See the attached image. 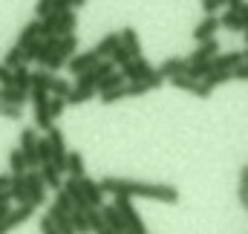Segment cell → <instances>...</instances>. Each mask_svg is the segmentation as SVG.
<instances>
[{
    "label": "cell",
    "instance_id": "cell-1",
    "mask_svg": "<svg viewBox=\"0 0 248 234\" xmlns=\"http://www.w3.org/2000/svg\"><path fill=\"white\" fill-rule=\"evenodd\" d=\"M104 194L113 197H144V200H156L165 205L179 202V188L165 185V182H141V179H127V176H104L101 179Z\"/></svg>",
    "mask_w": 248,
    "mask_h": 234
},
{
    "label": "cell",
    "instance_id": "cell-2",
    "mask_svg": "<svg viewBox=\"0 0 248 234\" xmlns=\"http://www.w3.org/2000/svg\"><path fill=\"white\" fill-rule=\"evenodd\" d=\"M32 99V110H35V124L41 130H52L55 127V118H52V93L46 90H32L29 93Z\"/></svg>",
    "mask_w": 248,
    "mask_h": 234
},
{
    "label": "cell",
    "instance_id": "cell-3",
    "mask_svg": "<svg viewBox=\"0 0 248 234\" xmlns=\"http://www.w3.org/2000/svg\"><path fill=\"white\" fill-rule=\"evenodd\" d=\"M113 205L122 211L124 223H127V234H147L144 220L139 217V211H136V205H133V197H113Z\"/></svg>",
    "mask_w": 248,
    "mask_h": 234
},
{
    "label": "cell",
    "instance_id": "cell-4",
    "mask_svg": "<svg viewBox=\"0 0 248 234\" xmlns=\"http://www.w3.org/2000/svg\"><path fill=\"white\" fill-rule=\"evenodd\" d=\"M38 133L32 130V127H23L20 130V150H23V156H26V165H29V171H38L41 168V156H38Z\"/></svg>",
    "mask_w": 248,
    "mask_h": 234
},
{
    "label": "cell",
    "instance_id": "cell-5",
    "mask_svg": "<svg viewBox=\"0 0 248 234\" xmlns=\"http://www.w3.org/2000/svg\"><path fill=\"white\" fill-rule=\"evenodd\" d=\"M46 136L52 142V165L63 174L66 171V159H69V150H66V142H63V130L52 127V130H46Z\"/></svg>",
    "mask_w": 248,
    "mask_h": 234
},
{
    "label": "cell",
    "instance_id": "cell-6",
    "mask_svg": "<svg viewBox=\"0 0 248 234\" xmlns=\"http://www.w3.org/2000/svg\"><path fill=\"white\" fill-rule=\"evenodd\" d=\"M44 200H46V182H44V176H41V171H29L26 174V202L44 205Z\"/></svg>",
    "mask_w": 248,
    "mask_h": 234
},
{
    "label": "cell",
    "instance_id": "cell-7",
    "mask_svg": "<svg viewBox=\"0 0 248 234\" xmlns=\"http://www.w3.org/2000/svg\"><path fill=\"white\" fill-rule=\"evenodd\" d=\"M122 72L127 75V81H150L159 69L150 64V61H144V58H133L127 67H122Z\"/></svg>",
    "mask_w": 248,
    "mask_h": 234
},
{
    "label": "cell",
    "instance_id": "cell-8",
    "mask_svg": "<svg viewBox=\"0 0 248 234\" xmlns=\"http://www.w3.org/2000/svg\"><path fill=\"white\" fill-rule=\"evenodd\" d=\"M170 87H176V90H182V93H190V96H199V99H208V96L214 93L205 81L190 78V75H176V78H170Z\"/></svg>",
    "mask_w": 248,
    "mask_h": 234
},
{
    "label": "cell",
    "instance_id": "cell-9",
    "mask_svg": "<svg viewBox=\"0 0 248 234\" xmlns=\"http://www.w3.org/2000/svg\"><path fill=\"white\" fill-rule=\"evenodd\" d=\"M98 61H104V58H98V52L95 50H84V52H78L75 58H69V64H66V69L78 78V75H84V72H90Z\"/></svg>",
    "mask_w": 248,
    "mask_h": 234
},
{
    "label": "cell",
    "instance_id": "cell-10",
    "mask_svg": "<svg viewBox=\"0 0 248 234\" xmlns=\"http://www.w3.org/2000/svg\"><path fill=\"white\" fill-rule=\"evenodd\" d=\"M219 26H222L219 15H205V17L199 20V26L193 29V41H196V44H205V41L217 38V29H219Z\"/></svg>",
    "mask_w": 248,
    "mask_h": 234
},
{
    "label": "cell",
    "instance_id": "cell-11",
    "mask_svg": "<svg viewBox=\"0 0 248 234\" xmlns=\"http://www.w3.org/2000/svg\"><path fill=\"white\" fill-rule=\"evenodd\" d=\"M243 61H246V50H228V52H219V55L214 58V69H217V72H231V69H237Z\"/></svg>",
    "mask_w": 248,
    "mask_h": 234
},
{
    "label": "cell",
    "instance_id": "cell-12",
    "mask_svg": "<svg viewBox=\"0 0 248 234\" xmlns=\"http://www.w3.org/2000/svg\"><path fill=\"white\" fill-rule=\"evenodd\" d=\"M217 55H219V41L211 38L205 44H196V50L187 55V64H205V61H214Z\"/></svg>",
    "mask_w": 248,
    "mask_h": 234
},
{
    "label": "cell",
    "instance_id": "cell-13",
    "mask_svg": "<svg viewBox=\"0 0 248 234\" xmlns=\"http://www.w3.org/2000/svg\"><path fill=\"white\" fill-rule=\"evenodd\" d=\"M35 208H38V205H32V202H20L17 208H12L9 217H6V229H9V232H12V229H20V226L35 214Z\"/></svg>",
    "mask_w": 248,
    "mask_h": 234
},
{
    "label": "cell",
    "instance_id": "cell-14",
    "mask_svg": "<svg viewBox=\"0 0 248 234\" xmlns=\"http://www.w3.org/2000/svg\"><path fill=\"white\" fill-rule=\"evenodd\" d=\"M156 69H159V75H165V78L170 81V78H176V75H185V72H187V58L170 55V58L162 61V64H159Z\"/></svg>",
    "mask_w": 248,
    "mask_h": 234
},
{
    "label": "cell",
    "instance_id": "cell-15",
    "mask_svg": "<svg viewBox=\"0 0 248 234\" xmlns=\"http://www.w3.org/2000/svg\"><path fill=\"white\" fill-rule=\"evenodd\" d=\"M81 188H84V197H87V202H90L93 208H101V205H104V188H101V182L84 176V179H81Z\"/></svg>",
    "mask_w": 248,
    "mask_h": 234
},
{
    "label": "cell",
    "instance_id": "cell-16",
    "mask_svg": "<svg viewBox=\"0 0 248 234\" xmlns=\"http://www.w3.org/2000/svg\"><path fill=\"white\" fill-rule=\"evenodd\" d=\"M63 191L69 194V200L75 202V208H93L87 202V197H84V188H81V179L78 176H66L63 179Z\"/></svg>",
    "mask_w": 248,
    "mask_h": 234
},
{
    "label": "cell",
    "instance_id": "cell-17",
    "mask_svg": "<svg viewBox=\"0 0 248 234\" xmlns=\"http://www.w3.org/2000/svg\"><path fill=\"white\" fill-rule=\"evenodd\" d=\"M101 214H104V223H107V229H113L116 234H127V223H124L122 211L110 202V205H101Z\"/></svg>",
    "mask_w": 248,
    "mask_h": 234
},
{
    "label": "cell",
    "instance_id": "cell-18",
    "mask_svg": "<svg viewBox=\"0 0 248 234\" xmlns=\"http://www.w3.org/2000/svg\"><path fill=\"white\" fill-rule=\"evenodd\" d=\"M38 38H41V17H35V20L23 23V26H20V32H17V41H15V44L26 50V47H29L32 41H38Z\"/></svg>",
    "mask_w": 248,
    "mask_h": 234
},
{
    "label": "cell",
    "instance_id": "cell-19",
    "mask_svg": "<svg viewBox=\"0 0 248 234\" xmlns=\"http://www.w3.org/2000/svg\"><path fill=\"white\" fill-rule=\"evenodd\" d=\"M119 44H122V32H107L93 50L98 52V58H113V52L119 50Z\"/></svg>",
    "mask_w": 248,
    "mask_h": 234
},
{
    "label": "cell",
    "instance_id": "cell-20",
    "mask_svg": "<svg viewBox=\"0 0 248 234\" xmlns=\"http://www.w3.org/2000/svg\"><path fill=\"white\" fill-rule=\"evenodd\" d=\"M52 220H55V226H58V232L61 234H78V229H75V223H72V214H66V211H61L55 202L49 205V211H46Z\"/></svg>",
    "mask_w": 248,
    "mask_h": 234
},
{
    "label": "cell",
    "instance_id": "cell-21",
    "mask_svg": "<svg viewBox=\"0 0 248 234\" xmlns=\"http://www.w3.org/2000/svg\"><path fill=\"white\" fill-rule=\"evenodd\" d=\"M219 20H222V26L228 32H246V20H243V12L240 9H225L219 15Z\"/></svg>",
    "mask_w": 248,
    "mask_h": 234
},
{
    "label": "cell",
    "instance_id": "cell-22",
    "mask_svg": "<svg viewBox=\"0 0 248 234\" xmlns=\"http://www.w3.org/2000/svg\"><path fill=\"white\" fill-rule=\"evenodd\" d=\"M29 99H32V96H29V93H23V90H17V87H0V101H3V104L23 107Z\"/></svg>",
    "mask_w": 248,
    "mask_h": 234
},
{
    "label": "cell",
    "instance_id": "cell-23",
    "mask_svg": "<svg viewBox=\"0 0 248 234\" xmlns=\"http://www.w3.org/2000/svg\"><path fill=\"white\" fill-rule=\"evenodd\" d=\"M38 171H41V176H44V182H46V188H52L55 194H58V191H63V179H61V171H58V168H55L52 162H49V165H41Z\"/></svg>",
    "mask_w": 248,
    "mask_h": 234
},
{
    "label": "cell",
    "instance_id": "cell-24",
    "mask_svg": "<svg viewBox=\"0 0 248 234\" xmlns=\"http://www.w3.org/2000/svg\"><path fill=\"white\" fill-rule=\"evenodd\" d=\"M122 44L130 50L133 58H141V41H139V32L133 26H124L122 29Z\"/></svg>",
    "mask_w": 248,
    "mask_h": 234
},
{
    "label": "cell",
    "instance_id": "cell-25",
    "mask_svg": "<svg viewBox=\"0 0 248 234\" xmlns=\"http://www.w3.org/2000/svg\"><path fill=\"white\" fill-rule=\"evenodd\" d=\"M124 84H127V75H124L122 69H116V72H110L107 78L98 81V93H101V96H104V93H113V90H119Z\"/></svg>",
    "mask_w": 248,
    "mask_h": 234
},
{
    "label": "cell",
    "instance_id": "cell-26",
    "mask_svg": "<svg viewBox=\"0 0 248 234\" xmlns=\"http://www.w3.org/2000/svg\"><path fill=\"white\" fill-rule=\"evenodd\" d=\"M9 174L12 176H20V174H29V165H26V156L20 148L9 150Z\"/></svg>",
    "mask_w": 248,
    "mask_h": 234
},
{
    "label": "cell",
    "instance_id": "cell-27",
    "mask_svg": "<svg viewBox=\"0 0 248 234\" xmlns=\"http://www.w3.org/2000/svg\"><path fill=\"white\" fill-rule=\"evenodd\" d=\"M15 87L23 90V93H32V69H29V64L15 67Z\"/></svg>",
    "mask_w": 248,
    "mask_h": 234
},
{
    "label": "cell",
    "instance_id": "cell-28",
    "mask_svg": "<svg viewBox=\"0 0 248 234\" xmlns=\"http://www.w3.org/2000/svg\"><path fill=\"white\" fill-rule=\"evenodd\" d=\"M58 23H61V15L58 12L41 17V38H58Z\"/></svg>",
    "mask_w": 248,
    "mask_h": 234
},
{
    "label": "cell",
    "instance_id": "cell-29",
    "mask_svg": "<svg viewBox=\"0 0 248 234\" xmlns=\"http://www.w3.org/2000/svg\"><path fill=\"white\" fill-rule=\"evenodd\" d=\"M66 174L69 176H78V179H84V153L81 150H69V159H66Z\"/></svg>",
    "mask_w": 248,
    "mask_h": 234
},
{
    "label": "cell",
    "instance_id": "cell-30",
    "mask_svg": "<svg viewBox=\"0 0 248 234\" xmlns=\"http://www.w3.org/2000/svg\"><path fill=\"white\" fill-rule=\"evenodd\" d=\"M9 194H12V202H26V174L12 176V185H9Z\"/></svg>",
    "mask_w": 248,
    "mask_h": 234
},
{
    "label": "cell",
    "instance_id": "cell-31",
    "mask_svg": "<svg viewBox=\"0 0 248 234\" xmlns=\"http://www.w3.org/2000/svg\"><path fill=\"white\" fill-rule=\"evenodd\" d=\"M55 55H61V58L69 64V58L78 55V35H66V38H61V47H58Z\"/></svg>",
    "mask_w": 248,
    "mask_h": 234
},
{
    "label": "cell",
    "instance_id": "cell-32",
    "mask_svg": "<svg viewBox=\"0 0 248 234\" xmlns=\"http://www.w3.org/2000/svg\"><path fill=\"white\" fill-rule=\"evenodd\" d=\"M52 78H55V72H49V69H35L32 72V90H46L49 93V87H52Z\"/></svg>",
    "mask_w": 248,
    "mask_h": 234
},
{
    "label": "cell",
    "instance_id": "cell-33",
    "mask_svg": "<svg viewBox=\"0 0 248 234\" xmlns=\"http://www.w3.org/2000/svg\"><path fill=\"white\" fill-rule=\"evenodd\" d=\"M23 55H26V50H23V47H17V44H12V47L6 50V55H3L0 64H6L9 69H15V67H20V64H23Z\"/></svg>",
    "mask_w": 248,
    "mask_h": 234
},
{
    "label": "cell",
    "instance_id": "cell-34",
    "mask_svg": "<svg viewBox=\"0 0 248 234\" xmlns=\"http://www.w3.org/2000/svg\"><path fill=\"white\" fill-rule=\"evenodd\" d=\"M202 81H205V84H208L211 90H217V87H222V84L234 81V72H217V69H214V72H208V75H205Z\"/></svg>",
    "mask_w": 248,
    "mask_h": 234
},
{
    "label": "cell",
    "instance_id": "cell-35",
    "mask_svg": "<svg viewBox=\"0 0 248 234\" xmlns=\"http://www.w3.org/2000/svg\"><path fill=\"white\" fill-rule=\"evenodd\" d=\"M75 12H63L61 23H58V38H66V35H75Z\"/></svg>",
    "mask_w": 248,
    "mask_h": 234
},
{
    "label": "cell",
    "instance_id": "cell-36",
    "mask_svg": "<svg viewBox=\"0 0 248 234\" xmlns=\"http://www.w3.org/2000/svg\"><path fill=\"white\" fill-rule=\"evenodd\" d=\"M72 223H75L78 234H93V229H90V217H87V208H75V211H72Z\"/></svg>",
    "mask_w": 248,
    "mask_h": 234
},
{
    "label": "cell",
    "instance_id": "cell-37",
    "mask_svg": "<svg viewBox=\"0 0 248 234\" xmlns=\"http://www.w3.org/2000/svg\"><path fill=\"white\" fill-rule=\"evenodd\" d=\"M87 217H90V229H93V234H101L104 229H107L101 208H87Z\"/></svg>",
    "mask_w": 248,
    "mask_h": 234
},
{
    "label": "cell",
    "instance_id": "cell-38",
    "mask_svg": "<svg viewBox=\"0 0 248 234\" xmlns=\"http://www.w3.org/2000/svg\"><path fill=\"white\" fill-rule=\"evenodd\" d=\"M150 93V84L147 81H127L124 84V96L133 99V96H147Z\"/></svg>",
    "mask_w": 248,
    "mask_h": 234
},
{
    "label": "cell",
    "instance_id": "cell-39",
    "mask_svg": "<svg viewBox=\"0 0 248 234\" xmlns=\"http://www.w3.org/2000/svg\"><path fill=\"white\" fill-rule=\"evenodd\" d=\"M72 87H75V84H69L66 78H58V75H55V78H52V87H49V93H52V96H58V99H66V96L72 93Z\"/></svg>",
    "mask_w": 248,
    "mask_h": 234
},
{
    "label": "cell",
    "instance_id": "cell-40",
    "mask_svg": "<svg viewBox=\"0 0 248 234\" xmlns=\"http://www.w3.org/2000/svg\"><path fill=\"white\" fill-rule=\"evenodd\" d=\"M38 156H41V165H49L52 162V142H49V136L46 139H38Z\"/></svg>",
    "mask_w": 248,
    "mask_h": 234
},
{
    "label": "cell",
    "instance_id": "cell-41",
    "mask_svg": "<svg viewBox=\"0 0 248 234\" xmlns=\"http://www.w3.org/2000/svg\"><path fill=\"white\" fill-rule=\"evenodd\" d=\"M130 61H133V55H130V50H127V47H124V44H119V50H116V52H113V64H116V67H119V69H122V67H127V64H130Z\"/></svg>",
    "mask_w": 248,
    "mask_h": 234
},
{
    "label": "cell",
    "instance_id": "cell-42",
    "mask_svg": "<svg viewBox=\"0 0 248 234\" xmlns=\"http://www.w3.org/2000/svg\"><path fill=\"white\" fill-rule=\"evenodd\" d=\"M0 87H15V69L0 64Z\"/></svg>",
    "mask_w": 248,
    "mask_h": 234
},
{
    "label": "cell",
    "instance_id": "cell-43",
    "mask_svg": "<svg viewBox=\"0 0 248 234\" xmlns=\"http://www.w3.org/2000/svg\"><path fill=\"white\" fill-rule=\"evenodd\" d=\"M38 226H41V234H61V232H58V226H55V220H52L49 214H44Z\"/></svg>",
    "mask_w": 248,
    "mask_h": 234
},
{
    "label": "cell",
    "instance_id": "cell-44",
    "mask_svg": "<svg viewBox=\"0 0 248 234\" xmlns=\"http://www.w3.org/2000/svg\"><path fill=\"white\" fill-rule=\"evenodd\" d=\"M98 99H101V104H116V101H122V99H127V96H124V87H119V90L104 93V96H98Z\"/></svg>",
    "mask_w": 248,
    "mask_h": 234
},
{
    "label": "cell",
    "instance_id": "cell-45",
    "mask_svg": "<svg viewBox=\"0 0 248 234\" xmlns=\"http://www.w3.org/2000/svg\"><path fill=\"white\" fill-rule=\"evenodd\" d=\"M240 202L248 208V168H243L240 174Z\"/></svg>",
    "mask_w": 248,
    "mask_h": 234
},
{
    "label": "cell",
    "instance_id": "cell-46",
    "mask_svg": "<svg viewBox=\"0 0 248 234\" xmlns=\"http://www.w3.org/2000/svg\"><path fill=\"white\" fill-rule=\"evenodd\" d=\"M52 9H55V0H38L35 15H38V17H46V15H52Z\"/></svg>",
    "mask_w": 248,
    "mask_h": 234
},
{
    "label": "cell",
    "instance_id": "cell-47",
    "mask_svg": "<svg viewBox=\"0 0 248 234\" xmlns=\"http://www.w3.org/2000/svg\"><path fill=\"white\" fill-rule=\"evenodd\" d=\"M66 110V99H58V96H52V118H58Z\"/></svg>",
    "mask_w": 248,
    "mask_h": 234
},
{
    "label": "cell",
    "instance_id": "cell-48",
    "mask_svg": "<svg viewBox=\"0 0 248 234\" xmlns=\"http://www.w3.org/2000/svg\"><path fill=\"white\" fill-rule=\"evenodd\" d=\"M72 9H75V0H55V9L52 12L63 15V12H72Z\"/></svg>",
    "mask_w": 248,
    "mask_h": 234
},
{
    "label": "cell",
    "instance_id": "cell-49",
    "mask_svg": "<svg viewBox=\"0 0 248 234\" xmlns=\"http://www.w3.org/2000/svg\"><path fill=\"white\" fill-rule=\"evenodd\" d=\"M234 72V81H248V61H243L237 69H231Z\"/></svg>",
    "mask_w": 248,
    "mask_h": 234
},
{
    "label": "cell",
    "instance_id": "cell-50",
    "mask_svg": "<svg viewBox=\"0 0 248 234\" xmlns=\"http://www.w3.org/2000/svg\"><path fill=\"white\" fill-rule=\"evenodd\" d=\"M219 6H222L219 0H202V12H205V15H217Z\"/></svg>",
    "mask_w": 248,
    "mask_h": 234
},
{
    "label": "cell",
    "instance_id": "cell-51",
    "mask_svg": "<svg viewBox=\"0 0 248 234\" xmlns=\"http://www.w3.org/2000/svg\"><path fill=\"white\" fill-rule=\"evenodd\" d=\"M12 185V174H0V191H9Z\"/></svg>",
    "mask_w": 248,
    "mask_h": 234
},
{
    "label": "cell",
    "instance_id": "cell-52",
    "mask_svg": "<svg viewBox=\"0 0 248 234\" xmlns=\"http://www.w3.org/2000/svg\"><path fill=\"white\" fill-rule=\"evenodd\" d=\"M240 12H243V20H246V29H248V0L243 3V9H240Z\"/></svg>",
    "mask_w": 248,
    "mask_h": 234
},
{
    "label": "cell",
    "instance_id": "cell-53",
    "mask_svg": "<svg viewBox=\"0 0 248 234\" xmlns=\"http://www.w3.org/2000/svg\"><path fill=\"white\" fill-rule=\"evenodd\" d=\"M9 232V229H6V220H3V223H0V234H6Z\"/></svg>",
    "mask_w": 248,
    "mask_h": 234
},
{
    "label": "cell",
    "instance_id": "cell-54",
    "mask_svg": "<svg viewBox=\"0 0 248 234\" xmlns=\"http://www.w3.org/2000/svg\"><path fill=\"white\" fill-rule=\"evenodd\" d=\"M243 41H246V50H248V29L243 32Z\"/></svg>",
    "mask_w": 248,
    "mask_h": 234
},
{
    "label": "cell",
    "instance_id": "cell-55",
    "mask_svg": "<svg viewBox=\"0 0 248 234\" xmlns=\"http://www.w3.org/2000/svg\"><path fill=\"white\" fill-rule=\"evenodd\" d=\"M84 3H87V0H75V6H78V9H81V6H84Z\"/></svg>",
    "mask_w": 248,
    "mask_h": 234
},
{
    "label": "cell",
    "instance_id": "cell-56",
    "mask_svg": "<svg viewBox=\"0 0 248 234\" xmlns=\"http://www.w3.org/2000/svg\"><path fill=\"white\" fill-rule=\"evenodd\" d=\"M101 234H116V232H113V229H104V232H101Z\"/></svg>",
    "mask_w": 248,
    "mask_h": 234
},
{
    "label": "cell",
    "instance_id": "cell-57",
    "mask_svg": "<svg viewBox=\"0 0 248 234\" xmlns=\"http://www.w3.org/2000/svg\"><path fill=\"white\" fill-rule=\"evenodd\" d=\"M246 61H248V50H246Z\"/></svg>",
    "mask_w": 248,
    "mask_h": 234
}]
</instances>
